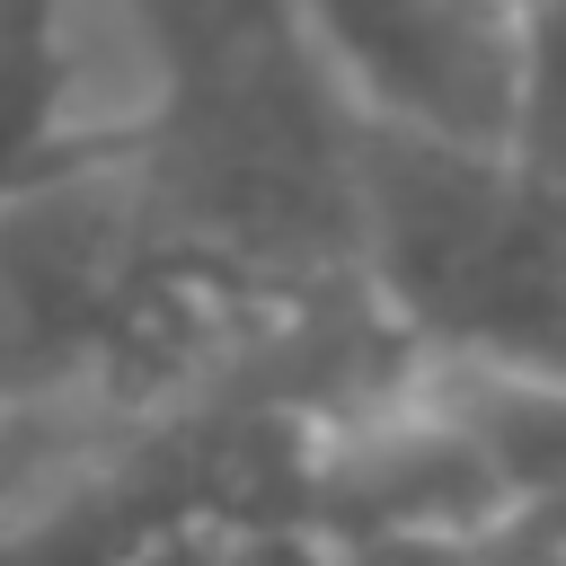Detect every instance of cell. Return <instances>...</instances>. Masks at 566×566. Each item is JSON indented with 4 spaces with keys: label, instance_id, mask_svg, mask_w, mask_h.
Wrapping results in <instances>:
<instances>
[{
    "label": "cell",
    "instance_id": "6da1fadb",
    "mask_svg": "<svg viewBox=\"0 0 566 566\" xmlns=\"http://www.w3.org/2000/svg\"><path fill=\"white\" fill-rule=\"evenodd\" d=\"M354 292L442 380L566 389V186L513 150L363 133Z\"/></svg>",
    "mask_w": 566,
    "mask_h": 566
},
{
    "label": "cell",
    "instance_id": "52a82bcc",
    "mask_svg": "<svg viewBox=\"0 0 566 566\" xmlns=\"http://www.w3.org/2000/svg\"><path fill=\"white\" fill-rule=\"evenodd\" d=\"M0 566H9V548H0Z\"/></svg>",
    "mask_w": 566,
    "mask_h": 566
},
{
    "label": "cell",
    "instance_id": "8992f818",
    "mask_svg": "<svg viewBox=\"0 0 566 566\" xmlns=\"http://www.w3.org/2000/svg\"><path fill=\"white\" fill-rule=\"evenodd\" d=\"M133 142H142V115H133ZM133 142H124V150H133ZM124 150H106V159H124ZM80 168H97V159H80ZM53 177H71V168H44V177H0V203L35 195V186H53Z\"/></svg>",
    "mask_w": 566,
    "mask_h": 566
},
{
    "label": "cell",
    "instance_id": "5b68a950",
    "mask_svg": "<svg viewBox=\"0 0 566 566\" xmlns=\"http://www.w3.org/2000/svg\"><path fill=\"white\" fill-rule=\"evenodd\" d=\"M513 159L566 186V0H522V88H513Z\"/></svg>",
    "mask_w": 566,
    "mask_h": 566
},
{
    "label": "cell",
    "instance_id": "ba28073f",
    "mask_svg": "<svg viewBox=\"0 0 566 566\" xmlns=\"http://www.w3.org/2000/svg\"><path fill=\"white\" fill-rule=\"evenodd\" d=\"M557 566H566V557H557Z\"/></svg>",
    "mask_w": 566,
    "mask_h": 566
},
{
    "label": "cell",
    "instance_id": "7a4b0ae2",
    "mask_svg": "<svg viewBox=\"0 0 566 566\" xmlns=\"http://www.w3.org/2000/svg\"><path fill=\"white\" fill-rule=\"evenodd\" d=\"M301 53L363 133L513 150L522 0H301Z\"/></svg>",
    "mask_w": 566,
    "mask_h": 566
},
{
    "label": "cell",
    "instance_id": "3957f363",
    "mask_svg": "<svg viewBox=\"0 0 566 566\" xmlns=\"http://www.w3.org/2000/svg\"><path fill=\"white\" fill-rule=\"evenodd\" d=\"M124 142H133V106L124 115L80 106L71 0H0V177L80 168Z\"/></svg>",
    "mask_w": 566,
    "mask_h": 566
},
{
    "label": "cell",
    "instance_id": "277c9868",
    "mask_svg": "<svg viewBox=\"0 0 566 566\" xmlns=\"http://www.w3.org/2000/svg\"><path fill=\"white\" fill-rule=\"evenodd\" d=\"M150 53V97L256 71L301 44V0H115Z\"/></svg>",
    "mask_w": 566,
    "mask_h": 566
}]
</instances>
